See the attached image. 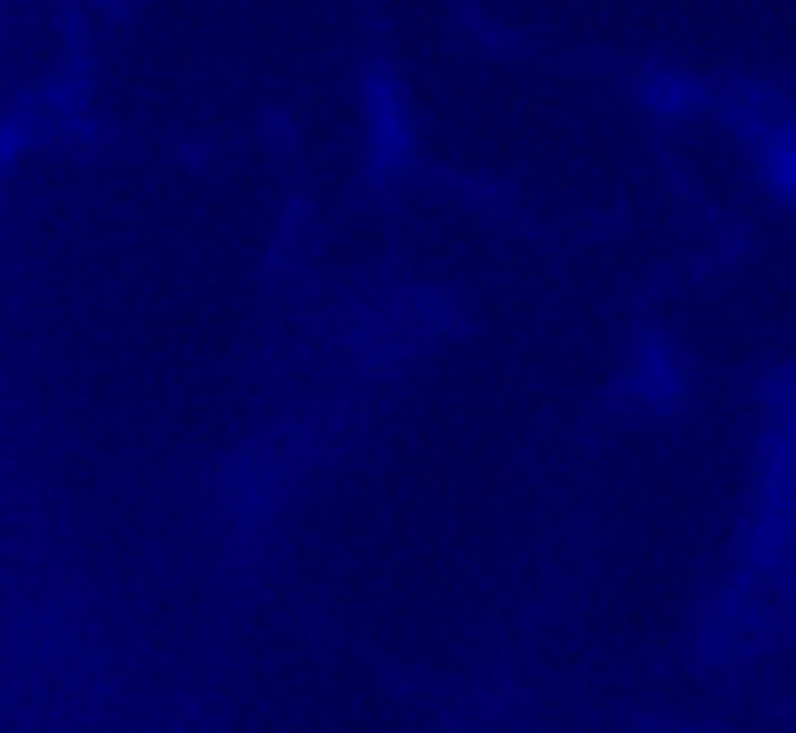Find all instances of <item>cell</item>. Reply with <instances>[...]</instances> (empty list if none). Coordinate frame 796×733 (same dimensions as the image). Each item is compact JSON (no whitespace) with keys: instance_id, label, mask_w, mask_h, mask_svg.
<instances>
[{"instance_id":"6da1fadb","label":"cell","mask_w":796,"mask_h":733,"mask_svg":"<svg viewBox=\"0 0 796 733\" xmlns=\"http://www.w3.org/2000/svg\"><path fill=\"white\" fill-rule=\"evenodd\" d=\"M587 356L553 315L466 326L384 396L331 489L338 600L401 652H454L524 583L570 466Z\"/></svg>"},{"instance_id":"7a4b0ae2","label":"cell","mask_w":796,"mask_h":733,"mask_svg":"<svg viewBox=\"0 0 796 733\" xmlns=\"http://www.w3.org/2000/svg\"><path fill=\"white\" fill-rule=\"evenodd\" d=\"M268 158L135 146L59 221V344L111 414L216 419L256 367L279 257Z\"/></svg>"},{"instance_id":"3957f363","label":"cell","mask_w":796,"mask_h":733,"mask_svg":"<svg viewBox=\"0 0 796 733\" xmlns=\"http://www.w3.org/2000/svg\"><path fill=\"white\" fill-rule=\"evenodd\" d=\"M88 93L135 146L279 151L378 93L372 0H111Z\"/></svg>"},{"instance_id":"277c9868","label":"cell","mask_w":796,"mask_h":733,"mask_svg":"<svg viewBox=\"0 0 796 733\" xmlns=\"http://www.w3.org/2000/svg\"><path fill=\"white\" fill-rule=\"evenodd\" d=\"M372 12L378 93L430 175L547 210H581L616 192L628 129L576 76L581 53L448 0H372Z\"/></svg>"}]
</instances>
